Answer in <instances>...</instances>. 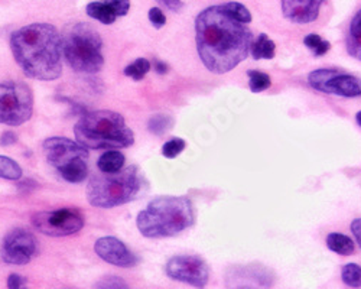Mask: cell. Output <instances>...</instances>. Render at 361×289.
Here are the masks:
<instances>
[{"mask_svg": "<svg viewBox=\"0 0 361 289\" xmlns=\"http://www.w3.org/2000/svg\"><path fill=\"white\" fill-rule=\"evenodd\" d=\"M166 275L174 281H179L197 288H204L210 279V269L200 256L181 255L168 260L165 268Z\"/></svg>", "mask_w": 361, "mask_h": 289, "instance_id": "11", "label": "cell"}, {"mask_svg": "<svg viewBox=\"0 0 361 289\" xmlns=\"http://www.w3.org/2000/svg\"><path fill=\"white\" fill-rule=\"evenodd\" d=\"M327 246L331 252L338 253L341 256H348L354 253V242L346 234L341 233H329L327 236Z\"/></svg>", "mask_w": 361, "mask_h": 289, "instance_id": "17", "label": "cell"}, {"mask_svg": "<svg viewBox=\"0 0 361 289\" xmlns=\"http://www.w3.org/2000/svg\"><path fill=\"white\" fill-rule=\"evenodd\" d=\"M32 90L19 82L0 83V124L20 126L32 117Z\"/></svg>", "mask_w": 361, "mask_h": 289, "instance_id": "7", "label": "cell"}, {"mask_svg": "<svg viewBox=\"0 0 361 289\" xmlns=\"http://www.w3.org/2000/svg\"><path fill=\"white\" fill-rule=\"evenodd\" d=\"M23 285H26V278L20 276L18 274H12L8 279V288H11V289H19Z\"/></svg>", "mask_w": 361, "mask_h": 289, "instance_id": "33", "label": "cell"}, {"mask_svg": "<svg viewBox=\"0 0 361 289\" xmlns=\"http://www.w3.org/2000/svg\"><path fill=\"white\" fill-rule=\"evenodd\" d=\"M303 44L307 45L317 57L325 56L327 52L329 51V48H331V44L328 41L321 39V37L317 35V34H310V35L305 37L303 38Z\"/></svg>", "mask_w": 361, "mask_h": 289, "instance_id": "23", "label": "cell"}, {"mask_svg": "<svg viewBox=\"0 0 361 289\" xmlns=\"http://www.w3.org/2000/svg\"><path fill=\"white\" fill-rule=\"evenodd\" d=\"M355 120H357L358 126H361V112H358V113H357V116H355Z\"/></svg>", "mask_w": 361, "mask_h": 289, "instance_id": "37", "label": "cell"}, {"mask_svg": "<svg viewBox=\"0 0 361 289\" xmlns=\"http://www.w3.org/2000/svg\"><path fill=\"white\" fill-rule=\"evenodd\" d=\"M223 8L227 11V13L230 16H233L234 19H237L239 22H243L246 25H248L250 22H252V13H250V11L239 4V2H229V4H224Z\"/></svg>", "mask_w": 361, "mask_h": 289, "instance_id": "25", "label": "cell"}, {"mask_svg": "<svg viewBox=\"0 0 361 289\" xmlns=\"http://www.w3.org/2000/svg\"><path fill=\"white\" fill-rule=\"evenodd\" d=\"M324 0H282L284 16L298 25L315 22Z\"/></svg>", "mask_w": 361, "mask_h": 289, "instance_id": "14", "label": "cell"}, {"mask_svg": "<svg viewBox=\"0 0 361 289\" xmlns=\"http://www.w3.org/2000/svg\"><path fill=\"white\" fill-rule=\"evenodd\" d=\"M142 190V175L137 167H125L118 172L91 175L87 186V200L97 208H113L136 198Z\"/></svg>", "mask_w": 361, "mask_h": 289, "instance_id": "5", "label": "cell"}, {"mask_svg": "<svg viewBox=\"0 0 361 289\" xmlns=\"http://www.w3.org/2000/svg\"><path fill=\"white\" fill-rule=\"evenodd\" d=\"M148 16H149L151 23L155 26L156 30L163 28L165 23H166V18H165L163 12H162L159 8H152V9L149 11V15H148Z\"/></svg>", "mask_w": 361, "mask_h": 289, "instance_id": "29", "label": "cell"}, {"mask_svg": "<svg viewBox=\"0 0 361 289\" xmlns=\"http://www.w3.org/2000/svg\"><path fill=\"white\" fill-rule=\"evenodd\" d=\"M125 162L126 158L122 152L118 149H108L99 158L97 167L101 172H118L125 168Z\"/></svg>", "mask_w": 361, "mask_h": 289, "instance_id": "15", "label": "cell"}, {"mask_svg": "<svg viewBox=\"0 0 361 289\" xmlns=\"http://www.w3.org/2000/svg\"><path fill=\"white\" fill-rule=\"evenodd\" d=\"M247 75H248V87H250V90H252V93H256V94L262 93L272 86L270 77L265 72L250 70V71H247Z\"/></svg>", "mask_w": 361, "mask_h": 289, "instance_id": "20", "label": "cell"}, {"mask_svg": "<svg viewBox=\"0 0 361 289\" xmlns=\"http://www.w3.org/2000/svg\"><path fill=\"white\" fill-rule=\"evenodd\" d=\"M42 148L46 161L53 168H57L58 172L77 160H81V158L89 160L90 156L86 146L67 138H49L44 142Z\"/></svg>", "mask_w": 361, "mask_h": 289, "instance_id": "12", "label": "cell"}, {"mask_svg": "<svg viewBox=\"0 0 361 289\" xmlns=\"http://www.w3.org/2000/svg\"><path fill=\"white\" fill-rule=\"evenodd\" d=\"M63 54L68 65L84 74H96L104 65L103 41L87 23H78L63 41Z\"/></svg>", "mask_w": 361, "mask_h": 289, "instance_id": "6", "label": "cell"}, {"mask_svg": "<svg viewBox=\"0 0 361 289\" xmlns=\"http://www.w3.org/2000/svg\"><path fill=\"white\" fill-rule=\"evenodd\" d=\"M16 141H18V136H16L13 132H5V134L2 135V138H0V145L9 146V145L16 143Z\"/></svg>", "mask_w": 361, "mask_h": 289, "instance_id": "35", "label": "cell"}, {"mask_svg": "<svg viewBox=\"0 0 361 289\" xmlns=\"http://www.w3.org/2000/svg\"><path fill=\"white\" fill-rule=\"evenodd\" d=\"M351 231H353L354 238H355V240H357L360 249H361V219L353 220V223H351Z\"/></svg>", "mask_w": 361, "mask_h": 289, "instance_id": "34", "label": "cell"}, {"mask_svg": "<svg viewBox=\"0 0 361 289\" xmlns=\"http://www.w3.org/2000/svg\"><path fill=\"white\" fill-rule=\"evenodd\" d=\"M196 41L205 68L214 74H226L248 57L253 34L246 23L218 5L204 9L197 16Z\"/></svg>", "mask_w": 361, "mask_h": 289, "instance_id": "1", "label": "cell"}, {"mask_svg": "<svg viewBox=\"0 0 361 289\" xmlns=\"http://www.w3.org/2000/svg\"><path fill=\"white\" fill-rule=\"evenodd\" d=\"M99 288H126V282H123L122 279L116 278V276H108L106 279H103L101 282L97 283Z\"/></svg>", "mask_w": 361, "mask_h": 289, "instance_id": "30", "label": "cell"}, {"mask_svg": "<svg viewBox=\"0 0 361 289\" xmlns=\"http://www.w3.org/2000/svg\"><path fill=\"white\" fill-rule=\"evenodd\" d=\"M152 65L146 58H137L134 63H132L130 65H127L123 72L125 75L133 78L134 82H141L142 78H145V75L151 71Z\"/></svg>", "mask_w": 361, "mask_h": 289, "instance_id": "21", "label": "cell"}, {"mask_svg": "<svg viewBox=\"0 0 361 289\" xmlns=\"http://www.w3.org/2000/svg\"><path fill=\"white\" fill-rule=\"evenodd\" d=\"M22 168L18 162L8 156L0 155V178L8 181H18L22 178Z\"/></svg>", "mask_w": 361, "mask_h": 289, "instance_id": "19", "label": "cell"}, {"mask_svg": "<svg viewBox=\"0 0 361 289\" xmlns=\"http://www.w3.org/2000/svg\"><path fill=\"white\" fill-rule=\"evenodd\" d=\"M185 148H186V142L184 139L174 138L162 146V155L165 158H168V160H174V158H177Z\"/></svg>", "mask_w": 361, "mask_h": 289, "instance_id": "26", "label": "cell"}, {"mask_svg": "<svg viewBox=\"0 0 361 289\" xmlns=\"http://www.w3.org/2000/svg\"><path fill=\"white\" fill-rule=\"evenodd\" d=\"M347 51L351 57L361 61V38H355L351 34L347 35Z\"/></svg>", "mask_w": 361, "mask_h": 289, "instance_id": "27", "label": "cell"}, {"mask_svg": "<svg viewBox=\"0 0 361 289\" xmlns=\"http://www.w3.org/2000/svg\"><path fill=\"white\" fill-rule=\"evenodd\" d=\"M94 252L100 259L115 266L133 268L137 264V257L122 240L113 238V236L100 238L94 245Z\"/></svg>", "mask_w": 361, "mask_h": 289, "instance_id": "13", "label": "cell"}, {"mask_svg": "<svg viewBox=\"0 0 361 289\" xmlns=\"http://www.w3.org/2000/svg\"><path fill=\"white\" fill-rule=\"evenodd\" d=\"M104 2L115 11L118 18L126 16L130 9V0H104Z\"/></svg>", "mask_w": 361, "mask_h": 289, "instance_id": "28", "label": "cell"}, {"mask_svg": "<svg viewBox=\"0 0 361 289\" xmlns=\"http://www.w3.org/2000/svg\"><path fill=\"white\" fill-rule=\"evenodd\" d=\"M310 86L325 94L354 98L361 97V80L358 77L336 68H319L308 75Z\"/></svg>", "mask_w": 361, "mask_h": 289, "instance_id": "8", "label": "cell"}, {"mask_svg": "<svg viewBox=\"0 0 361 289\" xmlns=\"http://www.w3.org/2000/svg\"><path fill=\"white\" fill-rule=\"evenodd\" d=\"M156 2H159L166 9H170L172 12H179L184 8L182 0H156Z\"/></svg>", "mask_w": 361, "mask_h": 289, "instance_id": "32", "label": "cell"}, {"mask_svg": "<svg viewBox=\"0 0 361 289\" xmlns=\"http://www.w3.org/2000/svg\"><path fill=\"white\" fill-rule=\"evenodd\" d=\"M196 221L192 201L188 197H159L139 213L136 224L148 239L172 238Z\"/></svg>", "mask_w": 361, "mask_h": 289, "instance_id": "3", "label": "cell"}, {"mask_svg": "<svg viewBox=\"0 0 361 289\" xmlns=\"http://www.w3.org/2000/svg\"><path fill=\"white\" fill-rule=\"evenodd\" d=\"M74 135L87 149H123L134 143V134L125 117L112 110L82 115L74 127Z\"/></svg>", "mask_w": 361, "mask_h": 289, "instance_id": "4", "label": "cell"}, {"mask_svg": "<svg viewBox=\"0 0 361 289\" xmlns=\"http://www.w3.org/2000/svg\"><path fill=\"white\" fill-rule=\"evenodd\" d=\"M274 42L266 34H260L256 39H253L250 54H252L255 60H272L274 58Z\"/></svg>", "mask_w": 361, "mask_h": 289, "instance_id": "16", "label": "cell"}, {"mask_svg": "<svg viewBox=\"0 0 361 289\" xmlns=\"http://www.w3.org/2000/svg\"><path fill=\"white\" fill-rule=\"evenodd\" d=\"M350 34L355 38H361V9L355 13L350 25Z\"/></svg>", "mask_w": 361, "mask_h": 289, "instance_id": "31", "label": "cell"}, {"mask_svg": "<svg viewBox=\"0 0 361 289\" xmlns=\"http://www.w3.org/2000/svg\"><path fill=\"white\" fill-rule=\"evenodd\" d=\"M11 49L22 71L35 80H57L63 72V39L53 25L31 23L12 34Z\"/></svg>", "mask_w": 361, "mask_h": 289, "instance_id": "2", "label": "cell"}, {"mask_svg": "<svg viewBox=\"0 0 361 289\" xmlns=\"http://www.w3.org/2000/svg\"><path fill=\"white\" fill-rule=\"evenodd\" d=\"M341 279L347 286H361V266L357 264H347L341 269Z\"/></svg>", "mask_w": 361, "mask_h": 289, "instance_id": "22", "label": "cell"}, {"mask_svg": "<svg viewBox=\"0 0 361 289\" xmlns=\"http://www.w3.org/2000/svg\"><path fill=\"white\" fill-rule=\"evenodd\" d=\"M172 123H174V120L170 116L156 115V116L149 119L148 127H149V132H152L155 135H162L165 132H168V130L172 126Z\"/></svg>", "mask_w": 361, "mask_h": 289, "instance_id": "24", "label": "cell"}, {"mask_svg": "<svg viewBox=\"0 0 361 289\" xmlns=\"http://www.w3.org/2000/svg\"><path fill=\"white\" fill-rule=\"evenodd\" d=\"M34 227L51 238H64L78 233L84 227V219L74 208H60L32 216Z\"/></svg>", "mask_w": 361, "mask_h": 289, "instance_id": "9", "label": "cell"}, {"mask_svg": "<svg viewBox=\"0 0 361 289\" xmlns=\"http://www.w3.org/2000/svg\"><path fill=\"white\" fill-rule=\"evenodd\" d=\"M38 252L35 236L25 229L11 230L0 246V257L9 265H27Z\"/></svg>", "mask_w": 361, "mask_h": 289, "instance_id": "10", "label": "cell"}, {"mask_svg": "<svg viewBox=\"0 0 361 289\" xmlns=\"http://www.w3.org/2000/svg\"><path fill=\"white\" fill-rule=\"evenodd\" d=\"M155 70L158 74H166L168 72V65L162 61H155Z\"/></svg>", "mask_w": 361, "mask_h": 289, "instance_id": "36", "label": "cell"}, {"mask_svg": "<svg viewBox=\"0 0 361 289\" xmlns=\"http://www.w3.org/2000/svg\"><path fill=\"white\" fill-rule=\"evenodd\" d=\"M87 15L104 25H112L116 22L118 15L106 2H91L87 5Z\"/></svg>", "mask_w": 361, "mask_h": 289, "instance_id": "18", "label": "cell"}]
</instances>
